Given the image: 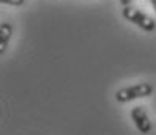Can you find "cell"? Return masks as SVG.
Masks as SVG:
<instances>
[{"instance_id": "obj_5", "label": "cell", "mask_w": 156, "mask_h": 135, "mask_svg": "<svg viewBox=\"0 0 156 135\" xmlns=\"http://www.w3.org/2000/svg\"><path fill=\"white\" fill-rule=\"evenodd\" d=\"M5 5H11V6H22L25 3V0H0Z\"/></svg>"}, {"instance_id": "obj_2", "label": "cell", "mask_w": 156, "mask_h": 135, "mask_svg": "<svg viewBox=\"0 0 156 135\" xmlns=\"http://www.w3.org/2000/svg\"><path fill=\"white\" fill-rule=\"evenodd\" d=\"M122 14H123V17L126 21H129L134 25L140 27L144 32H153L156 29V22L151 19L148 14H145L140 10H136V8H133L131 5L129 6H123Z\"/></svg>"}, {"instance_id": "obj_7", "label": "cell", "mask_w": 156, "mask_h": 135, "mask_svg": "<svg viewBox=\"0 0 156 135\" xmlns=\"http://www.w3.org/2000/svg\"><path fill=\"white\" fill-rule=\"evenodd\" d=\"M150 3H151V6H153V10L156 11V0H150Z\"/></svg>"}, {"instance_id": "obj_3", "label": "cell", "mask_w": 156, "mask_h": 135, "mask_svg": "<svg viewBox=\"0 0 156 135\" xmlns=\"http://www.w3.org/2000/svg\"><path fill=\"white\" fill-rule=\"evenodd\" d=\"M131 120L134 121L136 127L139 129V132L142 133H148L151 132V123H150V118L148 115H147V112L142 109V107H134V109L131 110Z\"/></svg>"}, {"instance_id": "obj_1", "label": "cell", "mask_w": 156, "mask_h": 135, "mask_svg": "<svg viewBox=\"0 0 156 135\" xmlns=\"http://www.w3.org/2000/svg\"><path fill=\"white\" fill-rule=\"evenodd\" d=\"M153 94V86L147 82L137 83L134 86H126L118 89L115 94V101L117 102H129L134 99H140V97H148Z\"/></svg>"}, {"instance_id": "obj_6", "label": "cell", "mask_w": 156, "mask_h": 135, "mask_svg": "<svg viewBox=\"0 0 156 135\" xmlns=\"http://www.w3.org/2000/svg\"><path fill=\"white\" fill-rule=\"evenodd\" d=\"M131 2H133V0H120L122 6H129V5H131Z\"/></svg>"}, {"instance_id": "obj_4", "label": "cell", "mask_w": 156, "mask_h": 135, "mask_svg": "<svg viewBox=\"0 0 156 135\" xmlns=\"http://www.w3.org/2000/svg\"><path fill=\"white\" fill-rule=\"evenodd\" d=\"M13 35V25L11 24H2L0 25V53H3L6 50V46H8V41H10Z\"/></svg>"}]
</instances>
